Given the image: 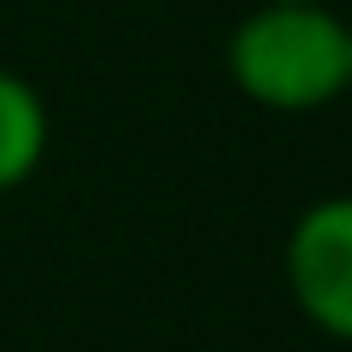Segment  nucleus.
I'll use <instances>...</instances> for the list:
<instances>
[{
  "label": "nucleus",
  "mask_w": 352,
  "mask_h": 352,
  "mask_svg": "<svg viewBox=\"0 0 352 352\" xmlns=\"http://www.w3.org/2000/svg\"><path fill=\"white\" fill-rule=\"evenodd\" d=\"M223 71L258 112L311 118L346 100L352 82V30L329 0L317 6H270L258 0L223 41Z\"/></svg>",
  "instance_id": "f257e3e1"
},
{
  "label": "nucleus",
  "mask_w": 352,
  "mask_h": 352,
  "mask_svg": "<svg viewBox=\"0 0 352 352\" xmlns=\"http://www.w3.org/2000/svg\"><path fill=\"white\" fill-rule=\"evenodd\" d=\"M282 282L317 335L352 346V194H323L294 217L282 241Z\"/></svg>",
  "instance_id": "f03ea898"
},
{
  "label": "nucleus",
  "mask_w": 352,
  "mask_h": 352,
  "mask_svg": "<svg viewBox=\"0 0 352 352\" xmlns=\"http://www.w3.org/2000/svg\"><path fill=\"white\" fill-rule=\"evenodd\" d=\"M47 147H53V118L41 88L0 65V194L24 188L47 164Z\"/></svg>",
  "instance_id": "7ed1b4c3"
},
{
  "label": "nucleus",
  "mask_w": 352,
  "mask_h": 352,
  "mask_svg": "<svg viewBox=\"0 0 352 352\" xmlns=\"http://www.w3.org/2000/svg\"><path fill=\"white\" fill-rule=\"evenodd\" d=\"M270 6H317V0H270Z\"/></svg>",
  "instance_id": "20e7f679"
},
{
  "label": "nucleus",
  "mask_w": 352,
  "mask_h": 352,
  "mask_svg": "<svg viewBox=\"0 0 352 352\" xmlns=\"http://www.w3.org/2000/svg\"><path fill=\"white\" fill-rule=\"evenodd\" d=\"M346 30H352V18H346ZM346 94H352V82H346Z\"/></svg>",
  "instance_id": "39448f33"
}]
</instances>
